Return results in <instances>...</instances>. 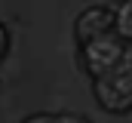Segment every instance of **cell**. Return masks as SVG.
Returning <instances> with one entry per match:
<instances>
[{"label":"cell","mask_w":132,"mask_h":123,"mask_svg":"<svg viewBox=\"0 0 132 123\" xmlns=\"http://www.w3.org/2000/svg\"><path fill=\"white\" fill-rule=\"evenodd\" d=\"M123 56H126L123 37H117L114 31L101 34L95 40H89V43H83V62H86V68H89L92 77H98L104 71L117 68V65L123 62Z\"/></svg>","instance_id":"7a4b0ae2"},{"label":"cell","mask_w":132,"mask_h":123,"mask_svg":"<svg viewBox=\"0 0 132 123\" xmlns=\"http://www.w3.org/2000/svg\"><path fill=\"white\" fill-rule=\"evenodd\" d=\"M52 123H89V120H83L77 114H52Z\"/></svg>","instance_id":"5b68a950"},{"label":"cell","mask_w":132,"mask_h":123,"mask_svg":"<svg viewBox=\"0 0 132 123\" xmlns=\"http://www.w3.org/2000/svg\"><path fill=\"white\" fill-rule=\"evenodd\" d=\"M25 123H52V114H37V117H28Z\"/></svg>","instance_id":"8992f818"},{"label":"cell","mask_w":132,"mask_h":123,"mask_svg":"<svg viewBox=\"0 0 132 123\" xmlns=\"http://www.w3.org/2000/svg\"><path fill=\"white\" fill-rule=\"evenodd\" d=\"M108 31H114V12L111 9L92 6V9L80 12V19H77V40L80 43H89V40H95Z\"/></svg>","instance_id":"3957f363"},{"label":"cell","mask_w":132,"mask_h":123,"mask_svg":"<svg viewBox=\"0 0 132 123\" xmlns=\"http://www.w3.org/2000/svg\"><path fill=\"white\" fill-rule=\"evenodd\" d=\"M95 95L114 114H123L132 108V71L126 68V62L95 77Z\"/></svg>","instance_id":"6da1fadb"},{"label":"cell","mask_w":132,"mask_h":123,"mask_svg":"<svg viewBox=\"0 0 132 123\" xmlns=\"http://www.w3.org/2000/svg\"><path fill=\"white\" fill-rule=\"evenodd\" d=\"M123 62H126V68L132 71V43H129V49H126V56H123Z\"/></svg>","instance_id":"ba28073f"},{"label":"cell","mask_w":132,"mask_h":123,"mask_svg":"<svg viewBox=\"0 0 132 123\" xmlns=\"http://www.w3.org/2000/svg\"><path fill=\"white\" fill-rule=\"evenodd\" d=\"M114 31H117V37L132 40V0L120 3V9L114 12Z\"/></svg>","instance_id":"277c9868"},{"label":"cell","mask_w":132,"mask_h":123,"mask_svg":"<svg viewBox=\"0 0 132 123\" xmlns=\"http://www.w3.org/2000/svg\"><path fill=\"white\" fill-rule=\"evenodd\" d=\"M6 43H9V40H6V31H3V25H0V59L6 56Z\"/></svg>","instance_id":"52a82bcc"}]
</instances>
